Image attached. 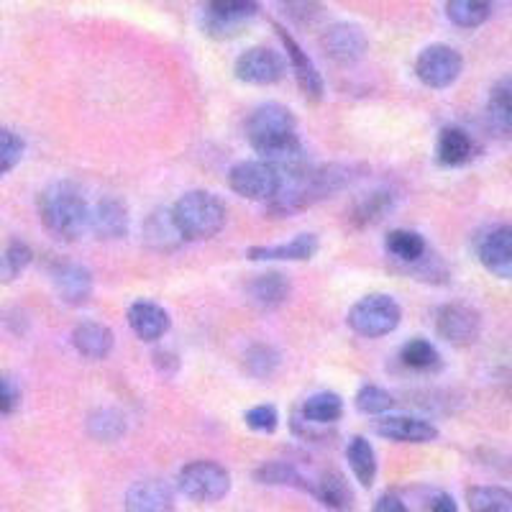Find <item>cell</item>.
I'll return each mask as SVG.
<instances>
[{
    "instance_id": "cell-33",
    "label": "cell",
    "mask_w": 512,
    "mask_h": 512,
    "mask_svg": "<svg viewBox=\"0 0 512 512\" xmlns=\"http://www.w3.org/2000/svg\"><path fill=\"white\" fill-rule=\"evenodd\" d=\"M466 502L472 512H512V492L505 487H472Z\"/></svg>"
},
{
    "instance_id": "cell-3",
    "label": "cell",
    "mask_w": 512,
    "mask_h": 512,
    "mask_svg": "<svg viewBox=\"0 0 512 512\" xmlns=\"http://www.w3.org/2000/svg\"><path fill=\"white\" fill-rule=\"evenodd\" d=\"M172 218L180 228L185 241L213 239L223 231L228 221V208L218 195L208 190L185 192L175 205H172Z\"/></svg>"
},
{
    "instance_id": "cell-32",
    "label": "cell",
    "mask_w": 512,
    "mask_h": 512,
    "mask_svg": "<svg viewBox=\"0 0 512 512\" xmlns=\"http://www.w3.org/2000/svg\"><path fill=\"white\" fill-rule=\"evenodd\" d=\"M446 16L461 29H477L492 16V6L484 0H448Z\"/></svg>"
},
{
    "instance_id": "cell-29",
    "label": "cell",
    "mask_w": 512,
    "mask_h": 512,
    "mask_svg": "<svg viewBox=\"0 0 512 512\" xmlns=\"http://www.w3.org/2000/svg\"><path fill=\"white\" fill-rule=\"evenodd\" d=\"M300 415H303V420H308V423L323 428V425L336 423V420L344 415V400H341L336 392H315V395H310L308 400L303 402Z\"/></svg>"
},
{
    "instance_id": "cell-7",
    "label": "cell",
    "mask_w": 512,
    "mask_h": 512,
    "mask_svg": "<svg viewBox=\"0 0 512 512\" xmlns=\"http://www.w3.org/2000/svg\"><path fill=\"white\" fill-rule=\"evenodd\" d=\"M461 70H464V59L448 44H431L415 59V75L423 85L433 90H443L448 85H454L459 80Z\"/></svg>"
},
{
    "instance_id": "cell-41",
    "label": "cell",
    "mask_w": 512,
    "mask_h": 512,
    "mask_svg": "<svg viewBox=\"0 0 512 512\" xmlns=\"http://www.w3.org/2000/svg\"><path fill=\"white\" fill-rule=\"evenodd\" d=\"M372 512H408V502L397 497L395 492H384L382 497H377Z\"/></svg>"
},
{
    "instance_id": "cell-26",
    "label": "cell",
    "mask_w": 512,
    "mask_h": 512,
    "mask_svg": "<svg viewBox=\"0 0 512 512\" xmlns=\"http://www.w3.org/2000/svg\"><path fill=\"white\" fill-rule=\"evenodd\" d=\"M384 249L395 262H400V267L418 264L428 254V244H425L423 236L418 231H410V228H395V231L387 233Z\"/></svg>"
},
{
    "instance_id": "cell-4",
    "label": "cell",
    "mask_w": 512,
    "mask_h": 512,
    "mask_svg": "<svg viewBox=\"0 0 512 512\" xmlns=\"http://www.w3.org/2000/svg\"><path fill=\"white\" fill-rule=\"evenodd\" d=\"M177 489L192 502H218L231 489V474L218 461H190L177 474Z\"/></svg>"
},
{
    "instance_id": "cell-14",
    "label": "cell",
    "mask_w": 512,
    "mask_h": 512,
    "mask_svg": "<svg viewBox=\"0 0 512 512\" xmlns=\"http://www.w3.org/2000/svg\"><path fill=\"white\" fill-rule=\"evenodd\" d=\"M320 241L315 233H300L287 244L274 246H249L246 249V259L251 262H308L318 254Z\"/></svg>"
},
{
    "instance_id": "cell-16",
    "label": "cell",
    "mask_w": 512,
    "mask_h": 512,
    "mask_svg": "<svg viewBox=\"0 0 512 512\" xmlns=\"http://www.w3.org/2000/svg\"><path fill=\"white\" fill-rule=\"evenodd\" d=\"M277 34H280L282 44H285L287 64H290L292 70H295V77H297V82H300L303 93L308 95L310 100L323 98V93H326V85H323V77H320L318 67H315L313 59L308 57V52H305V49L300 47L295 39H292L290 31L287 29H277Z\"/></svg>"
},
{
    "instance_id": "cell-42",
    "label": "cell",
    "mask_w": 512,
    "mask_h": 512,
    "mask_svg": "<svg viewBox=\"0 0 512 512\" xmlns=\"http://www.w3.org/2000/svg\"><path fill=\"white\" fill-rule=\"evenodd\" d=\"M431 512H459V507H456L454 497L451 495H436L433 497Z\"/></svg>"
},
{
    "instance_id": "cell-35",
    "label": "cell",
    "mask_w": 512,
    "mask_h": 512,
    "mask_svg": "<svg viewBox=\"0 0 512 512\" xmlns=\"http://www.w3.org/2000/svg\"><path fill=\"white\" fill-rule=\"evenodd\" d=\"M29 264H31L29 244L13 239L11 244L3 249V254H0V282H3V285H8V282L18 280V277H21V272H24Z\"/></svg>"
},
{
    "instance_id": "cell-9",
    "label": "cell",
    "mask_w": 512,
    "mask_h": 512,
    "mask_svg": "<svg viewBox=\"0 0 512 512\" xmlns=\"http://www.w3.org/2000/svg\"><path fill=\"white\" fill-rule=\"evenodd\" d=\"M233 72H236V77H239L241 82H246V85L267 88V85H277V82L285 77L287 59L269 47H251L236 59Z\"/></svg>"
},
{
    "instance_id": "cell-38",
    "label": "cell",
    "mask_w": 512,
    "mask_h": 512,
    "mask_svg": "<svg viewBox=\"0 0 512 512\" xmlns=\"http://www.w3.org/2000/svg\"><path fill=\"white\" fill-rule=\"evenodd\" d=\"M26 144L24 139L11 131V128H0V175H6L24 159Z\"/></svg>"
},
{
    "instance_id": "cell-17",
    "label": "cell",
    "mask_w": 512,
    "mask_h": 512,
    "mask_svg": "<svg viewBox=\"0 0 512 512\" xmlns=\"http://www.w3.org/2000/svg\"><path fill=\"white\" fill-rule=\"evenodd\" d=\"M128 326L141 341L146 344H154L172 326V318H169L167 310L162 308L154 300H136L131 308H128Z\"/></svg>"
},
{
    "instance_id": "cell-31",
    "label": "cell",
    "mask_w": 512,
    "mask_h": 512,
    "mask_svg": "<svg viewBox=\"0 0 512 512\" xmlns=\"http://www.w3.org/2000/svg\"><path fill=\"white\" fill-rule=\"evenodd\" d=\"M400 361L413 372H436V369H441V354L425 338H410L408 344L402 346Z\"/></svg>"
},
{
    "instance_id": "cell-34",
    "label": "cell",
    "mask_w": 512,
    "mask_h": 512,
    "mask_svg": "<svg viewBox=\"0 0 512 512\" xmlns=\"http://www.w3.org/2000/svg\"><path fill=\"white\" fill-rule=\"evenodd\" d=\"M88 433L95 441H118V438L126 433V418H123V413H118V410L113 408H100L95 410V413H90Z\"/></svg>"
},
{
    "instance_id": "cell-27",
    "label": "cell",
    "mask_w": 512,
    "mask_h": 512,
    "mask_svg": "<svg viewBox=\"0 0 512 512\" xmlns=\"http://www.w3.org/2000/svg\"><path fill=\"white\" fill-rule=\"evenodd\" d=\"M254 479L259 484H269V487H295L310 492V479L308 474H303L290 461H267V464L256 466Z\"/></svg>"
},
{
    "instance_id": "cell-21",
    "label": "cell",
    "mask_w": 512,
    "mask_h": 512,
    "mask_svg": "<svg viewBox=\"0 0 512 512\" xmlns=\"http://www.w3.org/2000/svg\"><path fill=\"white\" fill-rule=\"evenodd\" d=\"M315 500L328 510L349 512L354 507V492H351L349 482L338 472H320L310 479V492Z\"/></svg>"
},
{
    "instance_id": "cell-8",
    "label": "cell",
    "mask_w": 512,
    "mask_h": 512,
    "mask_svg": "<svg viewBox=\"0 0 512 512\" xmlns=\"http://www.w3.org/2000/svg\"><path fill=\"white\" fill-rule=\"evenodd\" d=\"M228 185L241 198L269 203L280 190V175L262 159H246V162L233 164L228 172Z\"/></svg>"
},
{
    "instance_id": "cell-20",
    "label": "cell",
    "mask_w": 512,
    "mask_h": 512,
    "mask_svg": "<svg viewBox=\"0 0 512 512\" xmlns=\"http://www.w3.org/2000/svg\"><path fill=\"white\" fill-rule=\"evenodd\" d=\"M474 154H477V146H474L472 136L466 134L464 128H441V134H438L436 141V162L441 167H464V164L472 162Z\"/></svg>"
},
{
    "instance_id": "cell-18",
    "label": "cell",
    "mask_w": 512,
    "mask_h": 512,
    "mask_svg": "<svg viewBox=\"0 0 512 512\" xmlns=\"http://www.w3.org/2000/svg\"><path fill=\"white\" fill-rule=\"evenodd\" d=\"M175 510V495L172 487L162 479H144L128 487L126 512H172Z\"/></svg>"
},
{
    "instance_id": "cell-37",
    "label": "cell",
    "mask_w": 512,
    "mask_h": 512,
    "mask_svg": "<svg viewBox=\"0 0 512 512\" xmlns=\"http://www.w3.org/2000/svg\"><path fill=\"white\" fill-rule=\"evenodd\" d=\"M392 405H395V397L387 390L377 387V384H367L356 392V408L367 415H384L390 413Z\"/></svg>"
},
{
    "instance_id": "cell-39",
    "label": "cell",
    "mask_w": 512,
    "mask_h": 512,
    "mask_svg": "<svg viewBox=\"0 0 512 512\" xmlns=\"http://www.w3.org/2000/svg\"><path fill=\"white\" fill-rule=\"evenodd\" d=\"M244 423L254 433H274L280 425V413L274 405H254L244 413Z\"/></svg>"
},
{
    "instance_id": "cell-36",
    "label": "cell",
    "mask_w": 512,
    "mask_h": 512,
    "mask_svg": "<svg viewBox=\"0 0 512 512\" xmlns=\"http://www.w3.org/2000/svg\"><path fill=\"white\" fill-rule=\"evenodd\" d=\"M244 364L251 377H269L280 367V354L267 344H254L246 351Z\"/></svg>"
},
{
    "instance_id": "cell-30",
    "label": "cell",
    "mask_w": 512,
    "mask_h": 512,
    "mask_svg": "<svg viewBox=\"0 0 512 512\" xmlns=\"http://www.w3.org/2000/svg\"><path fill=\"white\" fill-rule=\"evenodd\" d=\"M346 459H349L351 472L359 479L361 487H372L374 479H377V456H374V448L367 438L354 436L346 446Z\"/></svg>"
},
{
    "instance_id": "cell-11",
    "label": "cell",
    "mask_w": 512,
    "mask_h": 512,
    "mask_svg": "<svg viewBox=\"0 0 512 512\" xmlns=\"http://www.w3.org/2000/svg\"><path fill=\"white\" fill-rule=\"evenodd\" d=\"M436 331L443 341L454 346L474 344L482 331V318L474 308L461 303H448L438 310Z\"/></svg>"
},
{
    "instance_id": "cell-13",
    "label": "cell",
    "mask_w": 512,
    "mask_h": 512,
    "mask_svg": "<svg viewBox=\"0 0 512 512\" xmlns=\"http://www.w3.org/2000/svg\"><path fill=\"white\" fill-rule=\"evenodd\" d=\"M128 226H131V218H128V208L121 198H100L90 208L88 228L100 241L123 239Z\"/></svg>"
},
{
    "instance_id": "cell-10",
    "label": "cell",
    "mask_w": 512,
    "mask_h": 512,
    "mask_svg": "<svg viewBox=\"0 0 512 512\" xmlns=\"http://www.w3.org/2000/svg\"><path fill=\"white\" fill-rule=\"evenodd\" d=\"M320 47L336 64H356L369 49V39L354 21H338L320 34Z\"/></svg>"
},
{
    "instance_id": "cell-22",
    "label": "cell",
    "mask_w": 512,
    "mask_h": 512,
    "mask_svg": "<svg viewBox=\"0 0 512 512\" xmlns=\"http://www.w3.org/2000/svg\"><path fill=\"white\" fill-rule=\"evenodd\" d=\"M484 116L492 134L512 139V77H502L492 85Z\"/></svg>"
},
{
    "instance_id": "cell-2",
    "label": "cell",
    "mask_w": 512,
    "mask_h": 512,
    "mask_svg": "<svg viewBox=\"0 0 512 512\" xmlns=\"http://www.w3.org/2000/svg\"><path fill=\"white\" fill-rule=\"evenodd\" d=\"M246 139L264 162L290 152V149L300 146L295 113L280 103L259 105L246 118Z\"/></svg>"
},
{
    "instance_id": "cell-23",
    "label": "cell",
    "mask_w": 512,
    "mask_h": 512,
    "mask_svg": "<svg viewBox=\"0 0 512 512\" xmlns=\"http://www.w3.org/2000/svg\"><path fill=\"white\" fill-rule=\"evenodd\" d=\"M290 290V280H287V274L282 272L256 274V277L249 280V285H246V295H249L251 303H254L256 308L264 310L280 308L287 297H290Z\"/></svg>"
},
{
    "instance_id": "cell-12",
    "label": "cell",
    "mask_w": 512,
    "mask_h": 512,
    "mask_svg": "<svg viewBox=\"0 0 512 512\" xmlns=\"http://www.w3.org/2000/svg\"><path fill=\"white\" fill-rule=\"evenodd\" d=\"M482 267L500 280H512V226H495L477 244Z\"/></svg>"
},
{
    "instance_id": "cell-19",
    "label": "cell",
    "mask_w": 512,
    "mask_h": 512,
    "mask_svg": "<svg viewBox=\"0 0 512 512\" xmlns=\"http://www.w3.org/2000/svg\"><path fill=\"white\" fill-rule=\"evenodd\" d=\"M54 287L67 305H82L93 295V274L82 264L64 262L54 269Z\"/></svg>"
},
{
    "instance_id": "cell-28",
    "label": "cell",
    "mask_w": 512,
    "mask_h": 512,
    "mask_svg": "<svg viewBox=\"0 0 512 512\" xmlns=\"http://www.w3.org/2000/svg\"><path fill=\"white\" fill-rule=\"evenodd\" d=\"M392 208H395V195L390 190H372L354 205L351 221H354V226L361 228L374 226V223L384 221V218L390 216Z\"/></svg>"
},
{
    "instance_id": "cell-5",
    "label": "cell",
    "mask_w": 512,
    "mask_h": 512,
    "mask_svg": "<svg viewBox=\"0 0 512 512\" xmlns=\"http://www.w3.org/2000/svg\"><path fill=\"white\" fill-rule=\"evenodd\" d=\"M402 320V308L397 305L395 297L374 292L356 300L349 310V326L359 336L382 338L395 331Z\"/></svg>"
},
{
    "instance_id": "cell-6",
    "label": "cell",
    "mask_w": 512,
    "mask_h": 512,
    "mask_svg": "<svg viewBox=\"0 0 512 512\" xmlns=\"http://www.w3.org/2000/svg\"><path fill=\"white\" fill-rule=\"evenodd\" d=\"M259 11L262 8L254 0H216L203 8L200 26L210 39H233Z\"/></svg>"
},
{
    "instance_id": "cell-1",
    "label": "cell",
    "mask_w": 512,
    "mask_h": 512,
    "mask_svg": "<svg viewBox=\"0 0 512 512\" xmlns=\"http://www.w3.org/2000/svg\"><path fill=\"white\" fill-rule=\"evenodd\" d=\"M39 216L52 236L75 241L88 231L90 205L75 182L59 180L39 195Z\"/></svg>"
},
{
    "instance_id": "cell-25",
    "label": "cell",
    "mask_w": 512,
    "mask_h": 512,
    "mask_svg": "<svg viewBox=\"0 0 512 512\" xmlns=\"http://www.w3.org/2000/svg\"><path fill=\"white\" fill-rule=\"evenodd\" d=\"M144 241L154 251H175L182 244V233L175 226L172 210H154L144 223Z\"/></svg>"
},
{
    "instance_id": "cell-15",
    "label": "cell",
    "mask_w": 512,
    "mask_h": 512,
    "mask_svg": "<svg viewBox=\"0 0 512 512\" xmlns=\"http://www.w3.org/2000/svg\"><path fill=\"white\" fill-rule=\"evenodd\" d=\"M374 431L395 443H431L438 438L436 425L413 415H384L377 420Z\"/></svg>"
},
{
    "instance_id": "cell-40",
    "label": "cell",
    "mask_w": 512,
    "mask_h": 512,
    "mask_svg": "<svg viewBox=\"0 0 512 512\" xmlns=\"http://www.w3.org/2000/svg\"><path fill=\"white\" fill-rule=\"evenodd\" d=\"M21 402V390L11 377L0 374V415H11Z\"/></svg>"
},
{
    "instance_id": "cell-24",
    "label": "cell",
    "mask_w": 512,
    "mask_h": 512,
    "mask_svg": "<svg viewBox=\"0 0 512 512\" xmlns=\"http://www.w3.org/2000/svg\"><path fill=\"white\" fill-rule=\"evenodd\" d=\"M72 346L85 359L100 361L113 351V333L98 320H82L80 326H75V331H72Z\"/></svg>"
}]
</instances>
